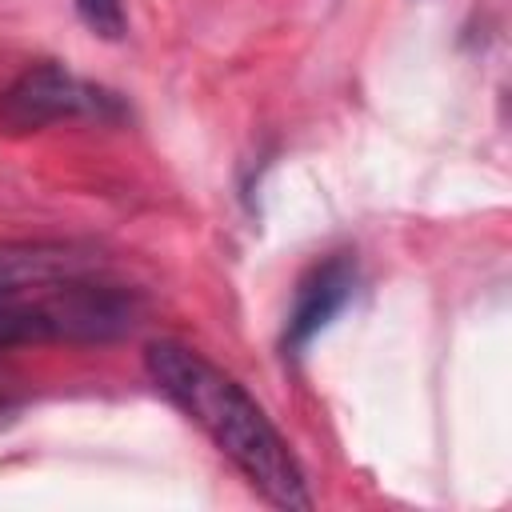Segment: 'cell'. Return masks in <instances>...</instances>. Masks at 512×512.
Returning a JSON list of instances; mask_svg holds the SVG:
<instances>
[{
    "instance_id": "cell-2",
    "label": "cell",
    "mask_w": 512,
    "mask_h": 512,
    "mask_svg": "<svg viewBox=\"0 0 512 512\" xmlns=\"http://www.w3.org/2000/svg\"><path fill=\"white\" fill-rule=\"evenodd\" d=\"M124 116H128V108L112 88L84 80V76L60 68L52 60L24 68L0 92V132L4 136H28V132H40L48 124H60V120L112 124Z\"/></svg>"
},
{
    "instance_id": "cell-4",
    "label": "cell",
    "mask_w": 512,
    "mask_h": 512,
    "mask_svg": "<svg viewBox=\"0 0 512 512\" xmlns=\"http://www.w3.org/2000/svg\"><path fill=\"white\" fill-rule=\"evenodd\" d=\"M76 12L104 40H120L124 36V4L120 0H76Z\"/></svg>"
},
{
    "instance_id": "cell-3",
    "label": "cell",
    "mask_w": 512,
    "mask_h": 512,
    "mask_svg": "<svg viewBox=\"0 0 512 512\" xmlns=\"http://www.w3.org/2000/svg\"><path fill=\"white\" fill-rule=\"evenodd\" d=\"M356 292V264L348 256H328L296 284L292 312L284 320V352H304L352 300Z\"/></svg>"
},
{
    "instance_id": "cell-1",
    "label": "cell",
    "mask_w": 512,
    "mask_h": 512,
    "mask_svg": "<svg viewBox=\"0 0 512 512\" xmlns=\"http://www.w3.org/2000/svg\"><path fill=\"white\" fill-rule=\"evenodd\" d=\"M144 368L156 392L176 404L268 504L288 512H308L316 504L296 452L232 372L180 340H152L144 348Z\"/></svg>"
}]
</instances>
